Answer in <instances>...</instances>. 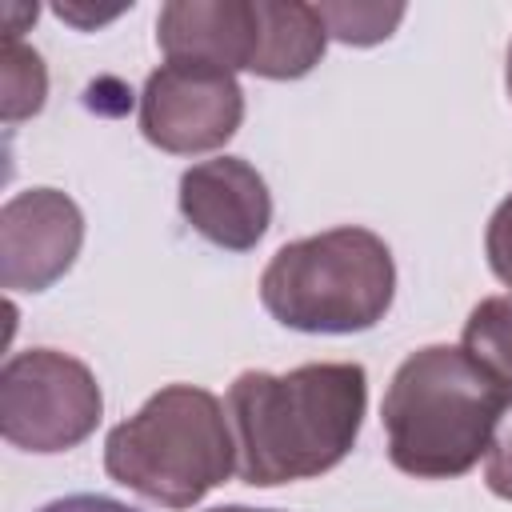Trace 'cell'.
Returning <instances> with one entry per match:
<instances>
[{
    "label": "cell",
    "instance_id": "obj_13",
    "mask_svg": "<svg viewBox=\"0 0 512 512\" xmlns=\"http://www.w3.org/2000/svg\"><path fill=\"white\" fill-rule=\"evenodd\" d=\"M324 32L340 44H380L396 32V24L404 20V4H312Z\"/></svg>",
    "mask_w": 512,
    "mask_h": 512
},
{
    "label": "cell",
    "instance_id": "obj_16",
    "mask_svg": "<svg viewBox=\"0 0 512 512\" xmlns=\"http://www.w3.org/2000/svg\"><path fill=\"white\" fill-rule=\"evenodd\" d=\"M40 512H136L112 496H96V492H76V496H64V500H52L44 504Z\"/></svg>",
    "mask_w": 512,
    "mask_h": 512
},
{
    "label": "cell",
    "instance_id": "obj_9",
    "mask_svg": "<svg viewBox=\"0 0 512 512\" xmlns=\"http://www.w3.org/2000/svg\"><path fill=\"white\" fill-rule=\"evenodd\" d=\"M156 44L176 64L252 72L260 52L256 0H172L156 16Z\"/></svg>",
    "mask_w": 512,
    "mask_h": 512
},
{
    "label": "cell",
    "instance_id": "obj_6",
    "mask_svg": "<svg viewBox=\"0 0 512 512\" xmlns=\"http://www.w3.org/2000/svg\"><path fill=\"white\" fill-rule=\"evenodd\" d=\"M244 120V92L232 72L208 64H160L140 92V132L172 156L228 144Z\"/></svg>",
    "mask_w": 512,
    "mask_h": 512
},
{
    "label": "cell",
    "instance_id": "obj_11",
    "mask_svg": "<svg viewBox=\"0 0 512 512\" xmlns=\"http://www.w3.org/2000/svg\"><path fill=\"white\" fill-rule=\"evenodd\" d=\"M460 348L504 388H512V292L504 296H484L468 320Z\"/></svg>",
    "mask_w": 512,
    "mask_h": 512
},
{
    "label": "cell",
    "instance_id": "obj_19",
    "mask_svg": "<svg viewBox=\"0 0 512 512\" xmlns=\"http://www.w3.org/2000/svg\"><path fill=\"white\" fill-rule=\"evenodd\" d=\"M504 84H508V100H512V48H508V68H504Z\"/></svg>",
    "mask_w": 512,
    "mask_h": 512
},
{
    "label": "cell",
    "instance_id": "obj_1",
    "mask_svg": "<svg viewBox=\"0 0 512 512\" xmlns=\"http://www.w3.org/2000/svg\"><path fill=\"white\" fill-rule=\"evenodd\" d=\"M364 404L360 364H300L284 376L240 372L228 388L240 480L276 488L332 472L360 436Z\"/></svg>",
    "mask_w": 512,
    "mask_h": 512
},
{
    "label": "cell",
    "instance_id": "obj_3",
    "mask_svg": "<svg viewBox=\"0 0 512 512\" xmlns=\"http://www.w3.org/2000/svg\"><path fill=\"white\" fill-rule=\"evenodd\" d=\"M104 468L116 484L164 508L200 504L236 468V436L224 404L196 384L160 388L108 432Z\"/></svg>",
    "mask_w": 512,
    "mask_h": 512
},
{
    "label": "cell",
    "instance_id": "obj_2",
    "mask_svg": "<svg viewBox=\"0 0 512 512\" xmlns=\"http://www.w3.org/2000/svg\"><path fill=\"white\" fill-rule=\"evenodd\" d=\"M512 388L492 380L464 348L428 344L412 352L380 404L388 460L416 480H456L488 456Z\"/></svg>",
    "mask_w": 512,
    "mask_h": 512
},
{
    "label": "cell",
    "instance_id": "obj_18",
    "mask_svg": "<svg viewBox=\"0 0 512 512\" xmlns=\"http://www.w3.org/2000/svg\"><path fill=\"white\" fill-rule=\"evenodd\" d=\"M212 512H268V508H244V504H224V508H212Z\"/></svg>",
    "mask_w": 512,
    "mask_h": 512
},
{
    "label": "cell",
    "instance_id": "obj_12",
    "mask_svg": "<svg viewBox=\"0 0 512 512\" xmlns=\"http://www.w3.org/2000/svg\"><path fill=\"white\" fill-rule=\"evenodd\" d=\"M48 96V68L36 48L24 40H4L0 48V116L4 124L28 120L44 108Z\"/></svg>",
    "mask_w": 512,
    "mask_h": 512
},
{
    "label": "cell",
    "instance_id": "obj_15",
    "mask_svg": "<svg viewBox=\"0 0 512 512\" xmlns=\"http://www.w3.org/2000/svg\"><path fill=\"white\" fill-rule=\"evenodd\" d=\"M484 256H488V268L496 272V280H504V284L512 288V196L500 200V208H496L492 220H488Z\"/></svg>",
    "mask_w": 512,
    "mask_h": 512
},
{
    "label": "cell",
    "instance_id": "obj_17",
    "mask_svg": "<svg viewBox=\"0 0 512 512\" xmlns=\"http://www.w3.org/2000/svg\"><path fill=\"white\" fill-rule=\"evenodd\" d=\"M56 16H60V20H72V24H80V28H96V24L116 20L120 8H112V12H80L76 4H56Z\"/></svg>",
    "mask_w": 512,
    "mask_h": 512
},
{
    "label": "cell",
    "instance_id": "obj_8",
    "mask_svg": "<svg viewBox=\"0 0 512 512\" xmlns=\"http://www.w3.org/2000/svg\"><path fill=\"white\" fill-rule=\"evenodd\" d=\"M184 220L228 252H248L260 244L272 220V196L264 176L240 156L200 160L180 176Z\"/></svg>",
    "mask_w": 512,
    "mask_h": 512
},
{
    "label": "cell",
    "instance_id": "obj_10",
    "mask_svg": "<svg viewBox=\"0 0 512 512\" xmlns=\"http://www.w3.org/2000/svg\"><path fill=\"white\" fill-rule=\"evenodd\" d=\"M260 8V52L252 72L264 80L308 76L328 44V32L312 4L300 0H256Z\"/></svg>",
    "mask_w": 512,
    "mask_h": 512
},
{
    "label": "cell",
    "instance_id": "obj_4",
    "mask_svg": "<svg viewBox=\"0 0 512 512\" xmlns=\"http://www.w3.org/2000/svg\"><path fill=\"white\" fill-rule=\"evenodd\" d=\"M392 292L396 264L388 244L352 224L284 244L260 276L268 316L296 332H364L384 320Z\"/></svg>",
    "mask_w": 512,
    "mask_h": 512
},
{
    "label": "cell",
    "instance_id": "obj_7",
    "mask_svg": "<svg viewBox=\"0 0 512 512\" xmlns=\"http://www.w3.org/2000/svg\"><path fill=\"white\" fill-rule=\"evenodd\" d=\"M84 216L56 188L16 192L0 208V284L8 292L52 288L80 256Z\"/></svg>",
    "mask_w": 512,
    "mask_h": 512
},
{
    "label": "cell",
    "instance_id": "obj_5",
    "mask_svg": "<svg viewBox=\"0 0 512 512\" xmlns=\"http://www.w3.org/2000/svg\"><path fill=\"white\" fill-rule=\"evenodd\" d=\"M104 412L88 364L56 348L16 352L0 372V432L24 452H68L84 444Z\"/></svg>",
    "mask_w": 512,
    "mask_h": 512
},
{
    "label": "cell",
    "instance_id": "obj_14",
    "mask_svg": "<svg viewBox=\"0 0 512 512\" xmlns=\"http://www.w3.org/2000/svg\"><path fill=\"white\" fill-rule=\"evenodd\" d=\"M484 484L492 496L512 500V396L496 420V432H492V444L484 456Z\"/></svg>",
    "mask_w": 512,
    "mask_h": 512
}]
</instances>
